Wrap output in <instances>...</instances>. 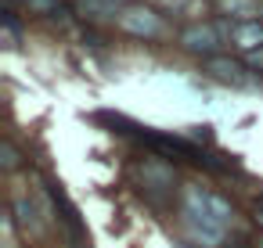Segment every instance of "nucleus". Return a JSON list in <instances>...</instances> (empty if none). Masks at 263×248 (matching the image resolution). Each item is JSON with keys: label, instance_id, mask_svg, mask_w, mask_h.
<instances>
[{"label": "nucleus", "instance_id": "nucleus-2", "mask_svg": "<svg viewBox=\"0 0 263 248\" xmlns=\"http://www.w3.org/2000/svg\"><path fill=\"white\" fill-rule=\"evenodd\" d=\"M119 26L126 33H134V36H159L162 33V22H159V15L152 8H126V11H119Z\"/></svg>", "mask_w": 263, "mask_h": 248}, {"label": "nucleus", "instance_id": "nucleus-9", "mask_svg": "<svg viewBox=\"0 0 263 248\" xmlns=\"http://www.w3.org/2000/svg\"><path fill=\"white\" fill-rule=\"evenodd\" d=\"M249 65H252V69H259V72H263V51H252V54H249Z\"/></svg>", "mask_w": 263, "mask_h": 248}, {"label": "nucleus", "instance_id": "nucleus-10", "mask_svg": "<svg viewBox=\"0 0 263 248\" xmlns=\"http://www.w3.org/2000/svg\"><path fill=\"white\" fill-rule=\"evenodd\" d=\"M15 162H18V158H15V151H11V148H4V166H8V169H15Z\"/></svg>", "mask_w": 263, "mask_h": 248}, {"label": "nucleus", "instance_id": "nucleus-6", "mask_svg": "<svg viewBox=\"0 0 263 248\" xmlns=\"http://www.w3.org/2000/svg\"><path fill=\"white\" fill-rule=\"evenodd\" d=\"M220 8L231 11V15H238V18H245V22H252V15L259 11L256 0H220Z\"/></svg>", "mask_w": 263, "mask_h": 248}, {"label": "nucleus", "instance_id": "nucleus-4", "mask_svg": "<svg viewBox=\"0 0 263 248\" xmlns=\"http://www.w3.org/2000/svg\"><path fill=\"white\" fill-rule=\"evenodd\" d=\"M231 36H234V44L241 47V51H263V26L259 22H241V26H234L231 29Z\"/></svg>", "mask_w": 263, "mask_h": 248}, {"label": "nucleus", "instance_id": "nucleus-3", "mask_svg": "<svg viewBox=\"0 0 263 248\" xmlns=\"http://www.w3.org/2000/svg\"><path fill=\"white\" fill-rule=\"evenodd\" d=\"M180 44H184L187 51H195V54H213V51L220 47V33H216V26H191V29L180 36Z\"/></svg>", "mask_w": 263, "mask_h": 248}, {"label": "nucleus", "instance_id": "nucleus-8", "mask_svg": "<svg viewBox=\"0 0 263 248\" xmlns=\"http://www.w3.org/2000/svg\"><path fill=\"white\" fill-rule=\"evenodd\" d=\"M29 8L33 11H51V8H58V0H29Z\"/></svg>", "mask_w": 263, "mask_h": 248}, {"label": "nucleus", "instance_id": "nucleus-7", "mask_svg": "<svg viewBox=\"0 0 263 248\" xmlns=\"http://www.w3.org/2000/svg\"><path fill=\"white\" fill-rule=\"evenodd\" d=\"M155 4H162V8H173V11H180V8H191V4H198V0H155Z\"/></svg>", "mask_w": 263, "mask_h": 248}, {"label": "nucleus", "instance_id": "nucleus-1", "mask_svg": "<svg viewBox=\"0 0 263 248\" xmlns=\"http://www.w3.org/2000/svg\"><path fill=\"white\" fill-rule=\"evenodd\" d=\"M184 219L195 230V237H202L205 244H220V237H223V230L231 223V205L223 198L209 194V191L191 187L184 194Z\"/></svg>", "mask_w": 263, "mask_h": 248}, {"label": "nucleus", "instance_id": "nucleus-5", "mask_svg": "<svg viewBox=\"0 0 263 248\" xmlns=\"http://www.w3.org/2000/svg\"><path fill=\"white\" fill-rule=\"evenodd\" d=\"M209 72L216 79H223V83H238V87L249 83V76L241 72V65L238 61H227V58H209Z\"/></svg>", "mask_w": 263, "mask_h": 248}, {"label": "nucleus", "instance_id": "nucleus-11", "mask_svg": "<svg viewBox=\"0 0 263 248\" xmlns=\"http://www.w3.org/2000/svg\"><path fill=\"white\" fill-rule=\"evenodd\" d=\"M108 4H112V0H108Z\"/></svg>", "mask_w": 263, "mask_h": 248}]
</instances>
